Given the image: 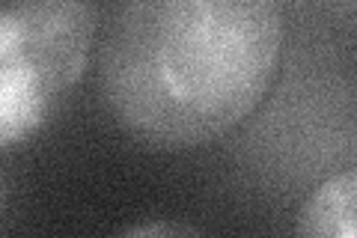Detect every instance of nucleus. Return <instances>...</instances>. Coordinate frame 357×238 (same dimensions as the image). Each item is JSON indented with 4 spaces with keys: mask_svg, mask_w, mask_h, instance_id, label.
Here are the masks:
<instances>
[{
    "mask_svg": "<svg viewBox=\"0 0 357 238\" xmlns=\"http://www.w3.org/2000/svg\"><path fill=\"white\" fill-rule=\"evenodd\" d=\"M93 30L84 0H0V146L36 131L77 84Z\"/></svg>",
    "mask_w": 357,
    "mask_h": 238,
    "instance_id": "f03ea898",
    "label": "nucleus"
},
{
    "mask_svg": "<svg viewBox=\"0 0 357 238\" xmlns=\"http://www.w3.org/2000/svg\"><path fill=\"white\" fill-rule=\"evenodd\" d=\"M357 173L345 167L321 179L298 209L295 238H354Z\"/></svg>",
    "mask_w": 357,
    "mask_h": 238,
    "instance_id": "7ed1b4c3",
    "label": "nucleus"
},
{
    "mask_svg": "<svg viewBox=\"0 0 357 238\" xmlns=\"http://www.w3.org/2000/svg\"><path fill=\"white\" fill-rule=\"evenodd\" d=\"M280 51L274 0H128L114 6L98 45V87L137 140L185 149L259 105Z\"/></svg>",
    "mask_w": 357,
    "mask_h": 238,
    "instance_id": "f257e3e1",
    "label": "nucleus"
},
{
    "mask_svg": "<svg viewBox=\"0 0 357 238\" xmlns=\"http://www.w3.org/2000/svg\"><path fill=\"white\" fill-rule=\"evenodd\" d=\"M116 238H208V235L185 221L155 218V221H140V223L128 226V230H122Z\"/></svg>",
    "mask_w": 357,
    "mask_h": 238,
    "instance_id": "20e7f679",
    "label": "nucleus"
}]
</instances>
